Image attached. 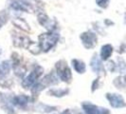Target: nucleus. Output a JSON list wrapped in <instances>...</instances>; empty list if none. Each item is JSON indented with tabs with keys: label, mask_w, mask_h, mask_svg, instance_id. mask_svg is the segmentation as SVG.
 I'll use <instances>...</instances> for the list:
<instances>
[{
	"label": "nucleus",
	"mask_w": 126,
	"mask_h": 114,
	"mask_svg": "<svg viewBox=\"0 0 126 114\" xmlns=\"http://www.w3.org/2000/svg\"><path fill=\"white\" fill-rule=\"evenodd\" d=\"M58 82H59L58 81V77H57V75L55 73L51 72L49 74L46 75L43 79L38 80L37 82L32 87V96L33 97H36L43 89H47V88H48L50 86H54V85L58 84Z\"/></svg>",
	"instance_id": "1"
},
{
	"label": "nucleus",
	"mask_w": 126,
	"mask_h": 114,
	"mask_svg": "<svg viewBox=\"0 0 126 114\" xmlns=\"http://www.w3.org/2000/svg\"><path fill=\"white\" fill-rule=\"evenodd\" d=\"M59 39V33L57 32H47V33H44L41 34L39 36V40H40V48L41 50L45 52L48 51L50 49H52L55 44L57 43Z\"/></svg>",
	"instance_id": "2"
},
{
	"label": "nucleus",
	"mask_w": 126,
	"mask_h": 114,
	"mask_svg": "<svg viewBox=\"0 0 126 114\" xmlns=\"http://www.w3.org/2000/svg\"><path fill=\"white\" fill-rule=\"evenodd\" d=\"M44 72V69L40 66H36L33 70L31 71V73L29 75L23 78L22 81V87L25 89H31L32 86L39 80V78L43 75Z\"/></svg>",
	"instance_id": "3"
},
{
	"label": "nucleus",
	"mask_w": 126,
	"mask_h": 114,
	"mask_svg": "<svg viewBox=\"0 0 126 114\" xmlns=\"http://www.w3.org/2000/svg\"><path fill=\"white\" fill-rule=\"evenodd\" d=\"M55 67H56L57 77L63 82L70 83V81L72 80V73H71V70L68 67L67 63L63 60H60L59 62L56 63Z\"/></svg>",
	"instance_id": "4"
},
{
	"label": "nucleus",
	"mask_w": 126,
	"mask_h": 114,
	"mask_svg": "<svg viewBox=\"0 0 126 114\" xmlns=\"http://www.w3.org/2000/svg\"><path fill=\"white\" fill-rule=\"evenodd\" d=\"M82 108L85 114H110L108 108L94 105L91 102H82Z\"/></svg>",
	"instance_id": "5"
},
{
	"label": "nucleus",
	"mask_w": 126,
	"mask_h": 114,
	"mask_svg": "<svg viewBox=\"0 0 126 114\" xmlns=\"http://www.w3.org/2000/svg\"><path fill=\"white\" fill-rule=\"evenodd\" d=\"M106 99L108 100L110 106L114 108H123L126 107L125 100L123 96L118 93H106Z\"/></svg>",
	"instance_id": "6"
},
{
	"label": "nucleus",
	"mask_w": 126,
	"mask_h": 114,
	"mask_svg": "<svg viewBox=\"0 0 126 114\" xmlns=\"http://www.w3.org/2000/svg\"><path fill=\"white\" fill-rule=\"evenodd\" d=\"M82 43L85 49H93L97 45V35L92 32H85L80 35Z\"/></svg>",
	"instance_id": "7"
},
{
	"label": "nucleus",
	"mask_w": 126,
	"mask_h": 114,
	"mask_svg": "<svg viewBox=\"0 0 126 114\" xmlns=\"http://www.w3.org/2000/svg\"><path fill=\"white\" fill-rule=\"evenodd\" d=\"M32 101L31 97L25 94L15 95L11 98V102L13 107H17L20 108H25Z\"/></svg>",
	"instance_id": "8"
},
{
	"label": "nucleus",
	"mask_w": 126,
	"mask_h": 114,
	"mask_svg": "<svg viewBox=\"0 0 126 114\" xmlns=\"http://www.w3.org/2000/svg\"><path fill=\"white\" fill-rule=\"evenodd\" d=\"M90 68L92 71L94 73H97L98 75H101L102 73H104V68L101 62V58H99V56L97 54H94L91 61H90Z\"/></svg>",
	"instance_id": "9"
},
{
	"label": "nucleus",
	"mask_w": 126,
	"mask_h": 114,
	"mask_svg": "<svg viewBox=\"0 0 126 114\" xmlns=\"http://www.w3.org/2000/svg\"><path fill=\"white\" fill-rule=\"evenodd\" d=\"M10 6L16 11H21V12L31 11V5L28 2H26L25 0H12Z\"/></svg>",
	"instance_id": "10"
},
{
	"label": "nucleus",
	"mask_w": 126,
	"mask_h": 114,
	"mask_svg": "<svg viewBox=\"0 0 126 114\" xmlns=\"http://www.w3.org/2000/svg\"><path fill=\"white\" fill-rule=\"evenodd\" d=\"M11 98H8V97H5L3 96V98L1 99V108L4 110V112H6L7 114H16V111H15V108L13 106L12 102H11Z\"/></svg>",
	"instance_id": "11"
},
{
	"label": "nucleus",
	"mask_w": 126,
	"mask_h": 114,
	"mask_svg": "<svg viewBox=\"0 0 126 114\" xmlns=\"http://www.w3.org/2000/svg\"><path fill=\"white\" fill-rule=\"evenodd\" d=\"M35 111H37L39 113H51L53 111H56L57 107H53V106H48L44 103H38L34 107Z\"/></svg>",
	"instance_id": "12"
},
{
	"label": "nucleus",
	"mask_w": 126,
	"mask_h": 114,
	"mask_svg": "<svg viewBox=\"0 0 126 114\" xmlns=\"http://www.w3.org/2000/svg\"><path fill=\"white\" fill-rule=\"evenodd\" d=\"M71 63H72V67H73V69H74L76 72H78L80 74H83L85 72L86 66H85L83 61L79 60V59H72Z\"/></svg>",
	"instance_id": "13"
},
{
	"label": "nucleus",
	"mask_w": 126,
	"mask_h": 114,
	"mask_svg": "<svg viewBox=\"0 0 126 114\" xmlns=\"http://www.w3.org/2000/svg\"><path fill=\"white\" fill-rule=\"evenodd\" d=\"M69 93V89H50L47 91V95L57 97V98H61Z\"/></svg>",
	"instance_id": "14"
},
{
	"label": "nucleus",
	"mask_w": 126,
	"mask_h": 114,
	"mask_svg": "<svg viewBox=\"0 0 126 114\" xmlns=\"http://www.w3.org/2000/svg\"><path fill=\"white\" fill-rule=\"evenodd\" d=\"M112 52H113V47L111 45L106 44L102 46L101 50V60L106 61L108 58L111 56Z\"/></svg>",
	"instance_id": "15"
},
{
	"label": "nucleus",
	"mask_w": 126,
	"mask_h": 114,
	"mask_svg": "<svg viewBox=\"0 0 126 114\" xmlns=\"http://www.w3.org/2000/svg\"><path fill=\"white\" fill-rule=\"evenodd\" d=\"M38 21L40 22V24L42 26H44L45 28H47V29H48L49 31L52 30V24H51V20L46 14H40V15H38Z\"/></svg>",
	"instance_id": "16"
},
{
	"label": "nucleus",
	"mask_w": 126,
	"mask_h": 114,
	"mask_svg": "<svg viewBox=\"0 0 126 114\" xmlns=\"http://www.w3.org/2000/svg\"><path fill=\"white\" fill-rule=\"evenodd\" d=\"M113 84L115 85V87H116L117 89H123L125 88V80H124V77H123V76L117 77V78L114 80Z\"/></svg>",
	"instance_id": "17"
},
{
	"label": "nucleus",
	"mask_w": 126,
	"mask_h": 114,
	"mask_svg": "<svg viewBox=\"0 0 126 114\" xmlns=\"http://www.w3.org/2000/svg\"><path fill=\"white\" fill-rule=\"evenodd\" d=\"M119 70V72H120L121 74H124L125 72V63L122 59H120L119 60V64L116 65V70Z\"/></svg>",
	"instance_id": "18"
},
{
	"label": "nucleus",
	"mask_w": 126,
	"mask_h": 114,
	"mask_svg": "<svg viewBox=\"0 0 126 114\" xmlns=\"http://www.w3.org/2000/svg\"><path fill=\"white\" fill-rule=\"evenodd\" d=\"M8 20V13H6V11H2L0 13V28L4 25Z\"/></svg>",
	"instance_id": "19"
},
{
	"label": "nucleus",
	"mask_w": 126,
	"mask_h": 114,
	"mask_svg": "<svg viewBox=\"0 0 126 114\" xmlns=\"http://www.w3.org/2000/svg\"><path fill=\"white\" fill-rule=\"evenodd\" d=\"M98 6L101 8H106L109 4V0H96Z\"/></svg>",
	"instance_id": "20"
},
{
	"label": "nucleus",
	"mask_w": 126,
	"mask_h": 114,
	"mask_svg": "<svg viewBox=\"0 0 126 114\" xmlns=\"http://www.w3.org/2000/svg\"><path fill=\"white\" fill-rule=\"evenodd\" d=\"M99 88V78H97V79H95L93 83H92V89H91V91L92 92H94L96 89Z\"/></svg>",
	"instance_id": "21"
},
{
	"label": "nucleus",
	"mask_w": 126,
	"mask_h": 114,
	"mask_svg": "<svg viewBox=\"0 0 126 114\" xmlns=\"http://www.w3.org/2000/svg\"><path fill=\"white\" fill-rule=\"evenodd\" d=\"M107 67H108V70H110L111 72H114V71H116V65H115V63H114L113 61H111V62H108Z\"/></svg>",
	"instance_id": "22"
},
{
	"label": "nucleus",
	"mask_w": 126,
	"mask_h": 114,
	"mask_svg": "<svg viewBox=\"0 0 126 114\" xmlns=\"http://www.w3.org/2000/svg\"><path fill=\"white\" fill-rule=\"evenodd\" d=\"M61 114H71V112H70L69 109H65V110H63Z\"/></svg>",
	"instance_id": "23"
},
{
	"label": "nucleus",
	"mask_w": 126,
	"mask_h": 114,
	"mask_svg": "<svg viewBox=\"0 0 126 114\" xmlns=\"http://www.w3.org/2000/svg\"><path fill=\"white\" fill-rule=\"evenodd\" d=\"M79 114H81V113H79Z\"/></svg>",
	"instance_id": "24"
}]
</instances>
